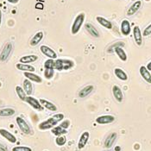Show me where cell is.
<instances>
[{"mask_svg":"<svg viewBox=\"0 0 151 151\" xmlns=\"http://www.w3.org/2000/svg\"><path fill=\"white\" fill-rule=\"evenodd\" d=\"M74 66V63L73 60L68 59H56L55 64V69L57 71L62 70H69L73 68Z\"/></svg>","mask_w":151,"mask_h":151,"instance_id":"obj_1","label":"cell"},{"mask_svg":"<svg viewBox=\"0 0 151 151\" xmlns=\"http://www.w3.org/2000/svg\"><path fill=\"white\" fill-rule=\"evenodd\" d=\"M85 18H86V16H85L84 13L79 14V15L75 17L73 23L72 24V28H71V32H72L73 35H76V34L80 31L81 26L83 25V23H84Z\"/></svg>","mask_w":151,"mask_h":151,"instance_id":"obj_2","label":"cell"},{"mask_svg":"<svg viewBox=\"0 0 151 151\" xmlns=\"http://www.w3.org/2000/svg\"><path fill=\"white\" fill-rule=\"evenodd\" d=\"M12 51H13V44H12V42H7L4 46V47L1 50V53H0V61L1 62H5L8 60V58L10 57Z\"/></svg>","mask_w":151,"mask_h":151,"instance_id":"obj_3","label":"cell"},{"mask_svg":"<svg viewBox=\"0 0 151 151\" xmlns=\"http://www.w3.org/2000/svg\"><path fill=\"white\" fill-rule=\"evenodd\" d=\"M16 122H17V124L18 126V128L20 129V130L26 134V135H29L31 133V129L29 127V125L28 124V123L23 119V117L21 116H17L16 118Z\"/></svg>","mask_w":151,"mask_h":151,"instance_id":"obj_4","label":"cell"},{"mask_svg":"<svg viewBox=\"0 0 151 151\" xmlns=\"http://www.w3.org/2000/svg\"><path fill=\"white\" fill-rule=\"evenodd\" d=\"M29 105H30L32 108H34L35 111H43V106L42 105V104L40 103V100L35 99L34 97H31V96H27L26 98V100H25Z\"/></svg>","mask_w":151,"mask_h":151,"instance_id":"obj_5","label":"cell"},{"mask_svg":"<svg viewBox=\"0 0 151 151\" xmlns=\"http://www.w3.org/2000/svg\"><path fill=\"white\" fill-rule=\"evenodd\" d=\"M40 50H41V52H42L45 56H47L48 59L56 60V58H57V54H56V52H55L54 49H52L51 47L47 46V45H42V46L40 47Z\"/></svg>","mask_w":151,"mask_h":151,"instance_id":"obj_6","label":"cell"},{"mask_svg":"<svg viewBox=\"0 0 151 151\" xmlns=\"http://www.w3.org/2000/svg\"><path fill=\"white\" fill-rule=\"evenodd\" d=\"M58 123L53 118V117H50L48 118L47 120L44 121V122H42L40 124H39V129H42V130H46V129H52L53 127H55Z\"/></svg>","mask_w":151,"mask_h":151,"instance_id":"obj_7","label":"cell"},{"mask_svg":"<svg viewBox=\"0 0 151 151\" xmlns=\"http://www.w3.org/2000/svg\"><path fill=\"white\" fill-rule=\"evenodd\" d=\"M116 137H117V134L116 132H112V133L109 134L104 142V147L105 149H111L113 146L114 142H116Z\"/></svg>","mask_w":151,"mask_h":151,"instance_id":"obj_8","label":"cell"},{"mask_svg":"<svg viewBox=\"0 0 151 151\" xmlns=\"http://www.w3.org/2000/svg\"><path fill=\"white\" fill-rule=\"evenodd\" d=\"M115 121V116L112 115H103L98 116L96 118V122L99 124H111Z\"/></svg>","mask_w":151,"mask_h":151,"instance_id":"obj_9","label":"cell"},{"mask_svg":"<svg viewBox=\"0 0 151 151\" xmlns=\"http://www.w3.org/2000/svg\"><path fill=\"white\" fill-rule=\"evenodd\" d=\"M133 37L137 46H142V34L138 26L133 28Z\"/></svg>","mask_w":151,"mask_h":151,"instance_id":"obj_10","label":"cell"},{"mask_svg":"<svg viewBox=\"0 0 151 151\" xmlns=\"http://www.w3.org/2000/svg\"><path fill=\"white\" fill-rule=\"evenodd\" d=\"M90 138V133L88 131H84L81 134L80 140H79V142H78V149L79 150H82L86 147L88 140Z\"/></svg>","mask_w":151,"mask_h":151,"instance_id":"obj_11","label":"cell"},{"mask_svg":"<svg viewBox=\"0 0 151 151\" xmlns=\"http://www.w3.org/2000/svg\"><path fill=\"white\" fill-rule=\"evenodd\" d=\"M139 72H140L141 76H142V78L145 81L147 82V83L151 84L150 71H149V70L147 69V68H146V67H144V66H141L139 68Z\"/></svg>","mask_w":151,"mask_h":151,"instance_id":"obj_12","label":"cell"},{"mask_svg":"<svg viewBox=\"0 0 151 151\" xmlns=\"http://www.w3.org/2000/svg\"><path fill=\"white\" fill-rule=\"evenodd\" d=\"M85 29H86V30L90 35H92V36H93V37H95V38H99V37L100 36L99 30L95 28V26L93 25L92 23H86V24H85Z\"/></svg>","mask_w":151,"mask_h":151,"instance_id":"obj_13","label":"cell"},{"mask_svg":"<svg viewBox=\"0 0 151 151\" xmlns=\"http://www.w3.org/2000/svg\"><path fill=\"white\" fill-rule=\"evenodd\" d=\"M0 135L3 137H4L6 140H8L10 142H12V143H15V142H17V138H16V137L12 134L10 131H8L7 129H0Z\"/></svg>","mask_w":151,"mask_h":151,"instance_id":"obj_14","label":"cell"},{"mask_svg":"<svg viewBox=\"0 0 151 151\" xmlns=\"http://www.w3.org/2000/svg\"><path fill=\"white\" fill-rule=\"evenodd\" d=\"M120 30L122 35H129L131 32V27H130V23L128 20L124 19L122 21L121 23V27H120Z\"/></svg>","mask_w":151,"mask_h":151,"instance_id":"obj_15","label":"cell"},{"mask_svg":"<svg viewBox=\"0 0 151 151\" xmlns=\"http://www.w3.org/2000/svg\"><path fill=\"white\" fill-rule=\"evenodd\" d=\"M94 90V86L93 85H88V86H86L85 87H83L81 90L79 92L78 95L80 98H86L87 97L88 95H90L91 93H93V91Z\"/></svg>","mask_w":151,"mask_h":151,"instance_id":"obj_16","label":"cell"},{"mask_svg":"<svg viewBox=\"0 0 151 151\" xmlns=\"http://www.w3.org/2000/svg\"><path fill=\"white\" fill-rule=\"evenodd\" d=\"M112 94L117 102H122L124 99V94L121 90V88L118 86H113L112 87Z\"/></svg>","mask_w":151,"mask_h":151,"instance_id":"obj_17","label":"cell"},{"mask_svg":"<svg viewBox=\"0 0 151 151\" xmlns=\"http://www.w3.org/2000/svg\"><path fill=\"white\" fill-rule=\"evenodd\" d=\"M43 35H44V34L42 31H38L37 33H35V35H34V36L31 38V40L29 42L30 46L35 47L38 45L41 42V41L43 39Z\"/></svg>","mask_w":151,"mask_h":151,"instance_id":"obj_18","label":"cell"},{"mask_svg":"<svg viewBox=\"0 0 151 151\" xmlns=\"http://www.w3.org/2000/svg\"><path fill=\"white\" fill-rule=\"evenodd\" d=\"M141 6H142V1H140V0H137L135 3H133L131 4V6L128 9V11H127V16L134 15L136 12H137L139 11Z\"/></svg>","mask_w":151,"mask_h":151,"instance_id":"obj_19","label":"cell"},{"mask_svg":"<svg viewBox=\"0 0 151 151\" xmlns=\"http://www.w3.org/2000/svg\"><path fill=\"white\" fill-rule=\"evenodd\" d=\"M96 20L98 21V23H99L101 26H103L105 29H112V23L111 21H109L108 19L105 18V17L98 16L96 17Z\"/></svg>","mask_w":151,"mask_h":151,"instance_id":"obj_20","label":"cell"},{"mask_svg":"<svg viewBox=\"0 0 151 151\" xmlns=\"http://www.w3.org/2000/svg\"><path fill=\"white\" fill-rule=\"evenodd\" d=\"M24 76L26 77V79L29 80L30 81L35 82V83H41L42 81V79L41 78V76H39L36 73H31V72H25Z\"/></svg>","mask_w":151,"mask_h":151,"instance_id":"obj_21","label":"cell"},{"mask_svg":"<svg viewBox=\"0 0 151 151\" xmlns=\"http://www.w3.org/2000/svg\"><path fill=\"white\" fill-rule=\"evenodd\" d=\"M38 60V56L35 55H24L23 57H21L19 60L20 63H24V64H29V63H33L35 62Z\"/></svg>","mask_w":151,"mask_h":151,"instance_id":"obj_22","label":"cell"},{"mask_svg":"<svg viewBox=\"0 0 151 151\" xmlns=\"http://www.w3.org/2000/svg\"><path fill=\"white\" fill-rule=\"evenodd\" d=\"M16 68H17V69L20 70V71H23L24 73H25V72H31V73H34L35 70V68L33 66H31V65H29V64H24V63H17V64L16 65Z\"/></svg>","mask_w":151,"mask_h":151,"instance_id":"obj_23","label":"cell"},{"mask_svg":"<svg viewBox=\"0 0 151 151\" xmlns=\"http://www.w3.org/2000/svg\"><path fill=\"white\" fill-rule=\"evenodd\" d=\"M114 74L116 78L120 81H126L128 80V75L127 73L121 68H116L114 69Z\"/></svg>","mask_w":151,"mask_h":151,"instance_id":"obj_24","label":"cell"},{"mask_svg":"<svg viewBox=\"0 0 151 151\" xmlns=\"http://www.w3.org/2000/svg\"><path fill=\"white\" fill-rule=\"evenodd\" d=\"M40 103L42 104V105L44 108H46L47 110H48V111H57L56 105H55V104H53L52 102L48 101V100H46V99H40Z\"/></svg>","mask_w":151,"mask_h":151,"instance_id":"obj_25","label":"cell"},{"mask_svg":"<svg viewBox=\"0 0 151 151\" xmlns=\"http://www.w3.org/2000/svg\"><path fill=\"white\" fill-rule=\"evenodd\" d=\"M114 51L116 53V55L118 56V58L120 59L122 61H126L127 60V54L125 53V51L123 49L122 47H116L114 48Z\"/></svg>","mask_w":151,"mask_h":151,"instance_id":"obj_26","label":"cell"},{"mask_svg":"<svg viewBox=\"0 0 151 151\" xmlns=\"http://www.w3.org/2000/svg\"><path fill=\"white\" fill-rule=\"evenodd\" d=\"M23 89H24L26 94H27L28 96H30L32 92H33V86H32L31 81H30L29 80H28V79H25V80L23 81Z\"/></svg>","mask_w":151,"mask_h":151,"instance_id":"obj_27","label":"cell"},{"mask_svg":"<svg viewBox=\"0 0 151 151\" xmlns=\"http://www.w3.org/2000/svg\"><path fill=\"white\" fill-rule=\"evenodd\" d=\"M51 132H52L55 136H56V137H59V136H63V135H65V134H67V133H68L67 129H66L62 128L60 125L53 127V128L51 129Z\"/></svg>","mask_w":151,"mask_h":151,"instance_id":"obj_28","label":"cell"},{"mask_svg":"<svg viewBox=\"0 0 151 151\" xmlns=\"http://www.w3.org/2000/svg\"><path fill=\"white\" fill-rule=\"evenodd\" d=\"M16 111L12 108H3L0 109V116H12L15 115Z\"/></svg>","mask_w":151,"mask_h":151,"instance_id":"obj_29","label":"cell"},{"mask_svg":"<svg viewBox=\"0 0 151 151\" xmlns=\"http://www.w3.org/2000/svg\"><path fill=\"white\" fill-rule=\"evenodd\" d=\"M16 93L17 94V96L19 97V99L23 101H25L26 100V98H27V94L25 93L24 89L22 88L20 86H16Z\"/></svg>","mask_w":151,"mask_h":151,"instance_id":"obj_30","label":"cell"},{"mask_svg":"<svg viewBox=\"0 0 151 151\" xmlns=\"http://www.w3.org/2000/svg\"><path fill=\"white\" fill-rule=\"evenodd\" d=\"M55 60L47 59L44 63V68L45 69H55Z\"/></svg>","mask_w":151,"mask_h":151,"instance_id":"obj_31","label":"cell"},{"mask_svg":"<svg viewBox=\"0 0 151 151\" xmlns=\"http://www.w3.org/2000/svg\"><path fill=\"white\" fill-rule=\"evenodd\" d=\"M55 142H56V144L58 146H63L67 142V138L65 137L64 135L63 136H59V137H56V139H55Z\"/></svg>","mask_w":151,"mask_h":151,"instance_id":"obj_32","label":"cell"},{"mask_svg":"<svg viewBox=\"0 0 151 151\" xmlns=\"http://www.w3.org/2000/svg\"><path fill=\"white\" fill-rule=\"evenodd\" d=\"M54 74H55V69H45L44 71V76L47 80L52 79Z\"/></svg>","mask_w":151,"mask_h":151,"instance_id":"obj_33","label":"cell"},{"mask_svg":"<svg viewBox=\"0 0 151 151\" xmlns=\"http://www.w3.org/2000/svg\"><path fill=\"white\" fill-rule=\"evenodd\" d=\"M12 151H32V149L26 146H17L12 149Z\"/></svg>","mask_w":151,"mask_h":151,"instance_id":"obj_34","label":"cell"},{"mask_svg":"<svg viewBox=\"0 0 151 151\" xmlns=\"http://www.w3.org/2000/svg\"><path fill=\"white\" fill-rule=\"evenodd\" d=\"M52 117H53L57 123H59V122H60V121L63 120V118H64V114H62V113H58V114L54 115Z\"/></svg>","mask_w":151,"mask_h":151,"instance_id":"obj_35","label":"cell"},{"mask_svg":"<svg viewBox=\"0 0 151 151\" xmlns=\"http://www.w3.org/2000/svg\"><path fill=\"white\" fill-rule=\"evenodd\" d=\"M150 35H151V23L144 29V30L142 32V35H144V36H148Z\"/></svg>","mask_w":151,"mask_h":151,"instance_id":"obj_36","label":"cell"},{"mask_svg":"<svg viewBox=\"0 0 151 151\" xmlns=\"http://www.w3.org/2000/svg\"><path fill=\"white\" fill-rule=\"evenodd\" d=\"M60 126L62 127V128H64V129H67L70 126V122L68 121V120H65V121H63L61 124H60Z\"/></svg>","mask_w":151,"mask_h":151,"instance_id":"obj_37","label":"cell"},{"mask_svg":"<svg viewBox=\"0 0 151 151\" xmlns=\"http://www.w3.org/2000/svg\"><path fill=\"white\" fill-rule=\"evenodd\" d=\"M0 151H8V149L5 145L0 143Z\"/></svg>","mask_w":151,"mask_h":151,"instance_id":"obj_38","label":"cell"},{"mask_svg":"<svg viewBox=\"0 0 151 151\" xmlns=\"http://www.w3.org/2000/svg\"><path fill=\"white\" fill-rule=\"evenodd\" d=\"M9 3H11V4H17L18 2H19V0H7Z\"/></svg>","mask_w":151,"mask_h":151,"instance_id":"obj_39","label":"cell"},{"mask_svg":"<svg viewBox=\"0 0 151 151\" xmlns=\"http://www.w3.org/2000/svg\"><path fill=\"white\" fill-rule=\"evenodd\" d=\"M147 69L149 70V71H151V61H150L149 63H148V65H147Z\"/></svg>","mask_w":151,"mask_h":151,"instance_id":"obj_40","label":"cell"},{"mask_svg":"<svg viewBox=\"0 0 151 151\" xmlns=\"http://www.w3.org/2000/svg\"><path fill=\"white\" fill-rule=\"evenodd\" d=\"M2 17H3V15H2V12L0 11V26H1V23H2Z\"/></svg>","mask_w":151,"mask_h":151,"instance_id":"obj_41","label":"cell"},{"mask_svg":"<svg viewBox=\"0 0 151 151\" xmlns=\"http://www.w3.org/2000/svg\"><path fill=\"white\" fill-rule=\"evenodd\" d=\"M120 150V147H116V151Z\"/></svg>","mask_w":151,"mask_h":151,"instance_id":"obj_42","label":"cell"}]
</instances>
